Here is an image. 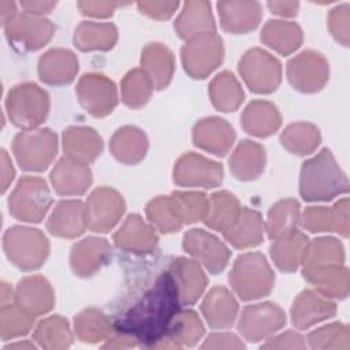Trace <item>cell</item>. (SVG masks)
<instances>
[{"label":"cell","mask_w":350,"mask_h":350,"mask_svg":"<svg viewBox=\"0 0 350 350\" xmlns=\"http://www.w3.org/2000/svg\"><path fill=\"white\" fill-rule=\"evenodd\" d=\"M179 305L175 282L170 272H164L113 328L133 336L144 347H154L163 340L172 319L179 312Z\"/></svg>","instance_id":"1"},{"label":"cell","mask_w":350,"mask_h":350,"mask_svg":"<svg viewBox=\"0 0 350 350\" xmlns=\"http://www.w3.org/2000/svg\"><path fill=\"white\" fill-rule=\"evenodd\" d=\"M349 191V180L329 149H323L302 164L299 194L305 201H329Z\"/></svg>","instance_id":"2"},{"label":"cell","mask_w":350,"mask_h":350,"mask_svg":"<svg viewBox=\"0 0 350 350\" xmlns=\"http://www.w3.org/2000/svg\"><path fill=\"white\" fill-rule=\"evenodd\" d=\"M230 284L242 301L267 297L275 286V273L261 253L241 254L228 275Z\"/></svg>","instance_id":"3"},{"label":"cell","mask_w":350,"mask_h":350,"mask_svg":"<svg viewBox=\"0 0 350 350\" xmlns=\"http://www.w3.org/2000/svg\"><path fill=\"white\" fill-rule=\"evenodd\" d=\"M7 258L22 271H36L44 265L49 254V241L42 231L31 227H10L3 237Z\"/></svg>","instance_id":"4"},{"label":"cell","mask_w":350,"mask_h":350,"mask_svg":"<svg viewBox=\"0 0 350 350\" xmlns=\"http://www.w3.org/2000/svg\"><path fill=\"white\" fill-rule=\"evenodd\" d=\"M5 109L12 124L23 130H33L48 116L49 96L36 83H18L7 94Z\"/></svg>","instance_id":"5"},{"label":"cell","mask_w":350,"mask_h":350,"mask_svg":"<svg viewBox=\"0 0 350 350\" xmlns=\"http://www.w3.org/2000/svg\"><path fill=\"white\" fill-rule=\"evenodd\" d=\"M12 152L25 171H45L57 154V137L49 129H33L18 133Z\"/></svg>","instance_id":"6"},{"label":"cell","mask_w":350,"mask_h":350,"mask_svg":"<svg viewBox=\"0 0 350 350\" xmlns=\"http://www.w3.org/2000/svg\"><path fill=\"white\" fill-rule=\"evenodd\" d=\"M52 205L46 182L38 176H22L8 197L10 213L27 223H40Z\"/></svg>","instance_id":"7"},{"label":"cell","mask_w":350,"mask_h":350,"mask_svg":"<svg viewBox=\"0 0 350 350\" xmlns=\"http://www.w3.org/2000/svg\"><path fill=\"white\" fill-rule=\"evenodd\" d=\"M182 64L187 75L204 79L223 62L224 45L216 33H206L190 38L180 49Z\"/></svg>","instance_id":"8"},{"label":"cell","mask_w":350,"mask_h":350,"mask_svg":"<svg viewBox=\"0 0 350 350\" xmlns=\"http://www.w3.org/2000/svg\"><path fill=\"white\" fill-rule=\"evenodd\" d=\"M238 68L242 79L253 93H272L282 82L280 62L260 48H253L245 52L239 60Z\"/></svg>","instance_id":"9"},{"label":"cell","mask_w":350,"mask_h":350,"mask_svg":"<svg viewBox=\"0 0 350 350\" xmlns=\"http://www.w3.org/2000/svg\"><path fill=\"white\" fill-rule=\"evenodd\" d=\"M328 77V62L316 51H304L287 63V79L301 93H316L321 90Z\"/></svg>","instance_id":"10"},{"label":"cell","mask_w":350,"mask_h":350,"mask_svg":"<svg viewBox=\"0 0 350 350\" xmlns=\"http://www.w3.org/2000/svg\"><path fill=\"white\" fill-rule=\"evenodd\" d=\"M4 31L14 48L19 51H37L52 40L55 25L40 16L16 14L4 23Z\"/></svg>","instance_id":"11"},{"label":"cell","mask_w":350,"mask_h":350,"mask_svg":"<svg viewBox=\"0 0 350 350\" xmlns=\"http://www.w3.org/2000/svg\"><path fill=\"white\" fill-rule=\"evenodd\" d=\"M126 204L123 197L112 187L94 189L86 200L88 228L94 232H108L123 216Z\"/></svg>","instance_id":"12"},{"label":"cell","mask_w":350,"mask_h":350,"mask_svg":"<svg viewBox=\"0 0 350 350\" xmlns=\"http://www.w3.org/2000/svg\"><path fill=\"white\" fill-rule=\"evenodd\" d=\"M77 97L82 108L94 118L109 115L118 104L115 83L103 74H85L77 83Z\"/></svg>","instance_id":"13"},{"label":"cell","mask_w":350,"mask_h":350,"mask_svg":"<svg viewBox=\"0 0 350 350\" xmlns=\"http://www.w3.org/2000/svg\"><path fill=\"white\" fill-rule=\"evenodd\" d=\"M284 324V310L276 304L262 302L243 308L238 321V331L246 340L258 342L269 338Z\"/></svg>","instance_id":"14"},{"label":"cell","mask_w":350,"mask_h":350,"mask_svg":"<svg viewBox=\"0 0 350 350\" xmlns=\"http://www.w3.org/2000/svg\"><path fill=\"white\" fill-rule=\"evenodd\" d=\"M174 182L185 187L212 189L223 182V167L201 154L186 153L174 167Z\"/></svg>","instance_id":"15"},{"label":"cell","mask_w":350,"mask_h":350,"mask_svg":"<svg viewBox=\"0 0 350 350\" xmlns=\"http://www.w3.org/2000/svg\"><path fill=\"white\" fill-rule=\"evenodd\" d=\"M183 249L200 261L211 273H220L228 264L231 252L213 234L191 228L183 235Z\"/></svg>","instance_id":"16"},{"label":"cell","mask_w":350,"mask_h":350,"mask_svg":"<svg viewBox=\"0 0 350 350\" xmlns=\"http://www.w3.org/2000/svg\"><path fill=\"white\" fill-rule=\"evenodd\" d=\"M111 245L104 238L89 237L77 242L70 253L72 272L81 278L97 273L111 258Z\"/></svg>","instance_id":"17"},{"label":"cell","mask_w":350,"mask_h":350,"mask_svg":"<svg viewBox=\"0 0 350 350\" xmlns=\"http://www.w3.org/2000/svg\"><path fill=\"white\" fill-rule=\"evenodd\" d=\"M235 141L232 126L216 116L204 118L194 124L193 142L197 148L216 156H226Z\"/></svg>","instance_id":"18"},{"label":"cell","mask_w":350,"mask_h":350,"mask_svg":"<svg viewBox=\"0 0 350 350\" xmlns=\"http://www.w3.org/2000/svg\"><path fill=\"white\" fill-rule=\"evenodd\" d=\"M291 321L299 329L331 319L336 313V305L328 297L314 290H304L293 302Z\"/></svg>","instance_id":"19"},{"label":"cell","mask_w":350,"mask_h":350,"mask_svg":"<svg viewBox=\"0 0 350 350\" xmlns=\"http://www.w3.org/2000/svg\"><path fill=\"white\" fill-rule=\"evenodd\" d=\"M15 304L31 316H41L52 310L55 295L49 282L41 275L23 278L15 290Z\"/></svg>","instance_id":"20"},{"label":"cell","mask_w":350,"mask_h":350,"mask_svg":"<svg viewBox=\"0 0 350 350\" xmlns=\"http://www.w3.org/2000/svg\"><path fill=\"white\" fill-rule=\"evenodd\" d=\"M116 247L127 253L146 254L156 249L159 237L139 215H129L120 228L113 234Z\"/></svg>","instance_id":"21"},{"label":"cell","mask_w":350,"mask_h":350,"mask_svg":"<svg viewBox=\"0 0 350 350\" xmlns=\"http://www.w3.org/2000/svg\"><path fill=\"white\" fill-rule=\"evenodd\" d=\"M78 72V59L70 49L53 48L38 59L40 79L52 86L71 83Z\"/></svg>","instance_id":"22"},{"label":"cell","mask_w":350,"mask_h":350,"mask_svg":"<svg viewBox=\"0 0 350 350\" xmlns=\"http://www.w3.org/2000/svg\"><path fill=\"white\" fill-rule=\"evenodd\" d=\"M168 272L175 282L182 305H193L202 295L208 284L200 264L186 257H178L171 264Z\"/></svg>","instance_id":"23"},{"label":"cell","mask_w":350,"mask_h":350,"mask_svg":"<svg viewBox=\"0 0 350 350\" xmlns=\"http://www.w3.org/2000/svg\"><path fill=\"white\" fill-rule=\"evenodd\" d=\"M103 138L86 126H71L63 131V149L66 157L81 164L93 163L103 152Z\"/></svg>","instance_id":"24"},{"label":"cell","mask_w":350,"mask_h":350,"mask_svg":"<svg viewBox=\"0 0 350 350\" xmlns=\"http://www.w3.org/2000/svg\"><path fill=\"white\" fill-rule=\"evenodd\" d=\"M51 183L59 196H81L92 185V171L86 164L77 163L68 157L60 159L51 175Z\"/></svg>","instance_id":"25"},{"label":"cell","mask_w":350,"mask_h":350,"mask_svg":"<svg viewBox=\"0 0 350 350\" xmlns=\"http://www.w3.org/2000/svg\"><path fill=\"white\" fill-rule=\"evenodd\" d=\"M48 231L59 238H77L88 228L85 205L79 200L60 201L46 221Z\"/></svg>","instance_id":"26"},{"label":"cell","mask_w":350,"mask_h":350,"mask_svg":"<svg viewBox=\"0 0 350 350\" xmlns=\"http://www.w3.org/2000/svg\"><path fill=\"white\" fill-rule=\"evenodd\" d=\"M220 25L231 34H245L254 30L262 15V7L257 1H219Z\"/></svg>","instance_id":"27"},{"label":"cell","mask_w":350,"mask_h":350,"mask_svg":"<svg viewBox=\"0 0 350 350\" xmlns=\"http://www.w3.org/2000/svg\"><path fill=\"white\" fill-rule=\"evenodd\" d=\"M141 70L149 78L153 89L167 88L175 71V59L172 52L160 42L145 45L141 53Z\"/></svg>","instance_id":"28"},{"label":"cell","mask_w":350,"mask_h":350,"mask_svg":"<svg viewBox=\"0 0 350 350\" xmlns=\"http://www.w3.org/2000/svg\"><path fill=\"white\" fill-rule=\"evenodd\" d=\"M302 276L316 287V291L328 298L343 299L349 295L350 273L342 264L302 268Z\"/></svg>","instance_id":"29"},{"label":"cell","mask_w":350,"mask_h":350,"mask_svg":"<svg viewBox=\"0 0 350 350\" xmlns=\"http://www.w3.org/2000/svg\"><path fill=\"white\" fill-rule=\"evenodd\" d=\"M174 27L183 40H190L201 34L215 33L216 25L208 1L190 0L183 4V10L178 15Z\"/></svg>","instance_id":"30"},{"label":"cell","mask_w":350,"mask_h":350,"mask_svg":"<svg viewBox=\"0 0 350 350\" xmlns=\"http://www.w3.org/2000/svg\"><path fill=\"white\" fill-rule=\"evenodd\" d=\"M201 310L211 328H230L238 314V302L226 287L217 286L205 295Z\"/></svg>","instance_id":"31"},{"label":"cell","mask_w":350,"mask_h":350,"mask_svg":"<svg viewBox=\"0 0 350 350\" xmlns=\"http://www.w3.org/2000/svg\"><path fill=\"white\" fill-rule=\"evenodd\" d=\"M264 221L257 211L242 208L235 221L223 231L226 241L235 249H249L264 239Z\"/></svg>","instance_id":"32"},{"label":"cell","mask_w":350,"mask_h":350,"mask_svg":"<svg viewBox=\"0 0 350 350\" xmlns=\"http://www.w3.org/2000/svg\"><path fill=\"white\" fill-rule=\"evenodd\" d=\"M273 241L269 253L276 268L284 273L297 271L299 264H302L309 243L308 237L295 228Z\"/></svg>","instance_id":"33"},{"label":"cell","mask_w":350,"mask_h":350,"mask_svg":"<svg viewBox=\"0 0 350 350\" xmlns=\"http://www.w3.org/2000/svg\"><path fill=\"white\" fill-rule=\"evenodd\" d=\"M204 335V325L194 310L178 312L172 319L163 340H160L154 347H175L194 346Z\"/></svg>","instance_id":"34"},{"label":"cell","mask_w":350,"mask_h":350,"mask_svg":"<svg viewBox=\"0 0 350 350\" xmlns=\"http://www.w3.org/2000/svg\"><path fill=\"white\" fill-rule=\"evenodd\" d=\"M241 122L247 134L265 138L278 131L282 124V116L272 103L256 100L245 108Z\"/></svg>","instance_id":"35"},{"label":"cell","mask_w":350,"mask_h":350,"mask_svg":"<svg viewBox=\"0 0 350 350\" xmlns=\"http://www.w3.org/2000/svg\"><path fill=\"white\" fill-rule=\"evenodd\" d=\"M109 149L118 161L134 165L145 157L148 152V138L141 129L135 126H124L116 130L112 135Z\"/></svg>","instance_id":"36"},{"label":"cell","mask_w":350,"mask_h":350,"mask_svg":"<svg viewBox=\"0 0 350 350\" xmlns=\"http://www.w3.org/2000/svg\"><path fill=\"white\" fill-rule=\"evenodd\" d=\"M265 167V149L250 139L238 144L230 157L231 174L239 180L257 179Z\"/></svg>","instance_id":"37"},{"label":"cell","mask_w":350,"mask_h":350,"mask_svg":"<svg viewBox=\"0 0 350 350\" xmlns=\"http://www.w3.org/2000/svg\"><path fill=\"white\" fill-rule=\"evenodd\" d=\"M262 44L280 55H290L297 51L304 40L302 30L295 22L268 21L261 30Z\"/></svg>","instance_id":"38"},{"label":"cell","mask_w":350,"mask_h":350,"mask_svg":"<svg viewBox=\"0 0 350 350\" xmlns=\"http://www.w3.org/2000/svg\"><path fill=\"white\" fill-rule=\"evenodd\" d=\"M72 41L83 52L109 51L118 41V29L113 23L81 22L74 31Z\"/></svg>","instance_id":"39"},{"label":"cell","mask_w":350,"mask_h":350,"mask_svg":"<svg viewBox=\"0 0 350 350\" xmlns=\"http://www.w3.org/2000/svg\"><path fill=\"white\" fill-rule=\"evenodd\" d=\"M241 209L242 206L234 194L226 190L216 191L208 198V211L202 220L209 228L223 232L235 221Z\"/></svg>","instance_id":"40"},{"label":"cell","mask_w":350,"mask_h":350,"mask_svg":"<svg viewBox=\"0 0 350 350\" xmlns=\"http://www.w3.org/2000/svg\"><path fill=\"white\" fill-rule=\"evenodd\" d=\"M209 97L216 109L234 112L243 103L245 94L234 74L221 71L209 83Z\"/></svg>","instance_id":"41"},{"label":"cell","mask_w":350,"mask_h":350,"mask_svg":"<svg viewBox=\"0 0 350 350\" xmlns=\"http://www.w3.org/2000/svg\"><path fill=\"white\" fill-rule=\"evenodd\" d=\"M74 332L85 343H98L109 339L115 332L109 319L94 308L79 312L74 319Z\"/></svg>","instance_id":"42"},{"label":"cell","mask_w":350,"mask_h":350,"mask_svg":"<svg viewBox=\"0 0 350 350\" xmlns=\"http://www.w3.org/2000/svg\"><path fill=\"white\" fill-rule=\"evenodd\" d=\"M33 339L38 346L48 350L67 349L72 343V334L68 321L56 314L41 320L33 334Z\"/></svg>","instance_id":"43"},{"label":"cell","mask_w":350,"mask_h":350,"mask_svg":"<svg viewBox=\"0 0 350 350\" xmlns=\"http://www.w3.org/2000/svg\"><path fill=\"white\" fill-rule=\"evenodd\" d=\"M284 149L293 154L305 156L312 153L320 144V131L312 123L297 122L288 124L280 134Z\"/></svg>","instance_id":"44"},{"label":"cell","mask_w":350,"mask_h":350,"mask_svg":"<svg viewBox=\"0 0 350 350\" xmlns=\"http://www.w3.org/2000/svg\"><path fill=\"white\" fill-rule=\"evenodd\" d=\"M299 221V204L293 198L280 200L272 205L264 226L271 239H276L297 228Z\"/></svg>","instance_id":"45"},{"label":"cell","mask_w":350,"mask_h":350,"mask_svg":"<svg viewBox=\"0 0 350 350\" xmlns=\"http://www.w3.org/2000/svg\"><path fill=\"white\" fill-rule=\"evenodd\" d=\"M345 260V250L336 238L321 237L308 243L302 260L304 268H317L334 264H342Z\"/></svg>","instance_id":"46"},{"label":"cell","mask_w":350,"mask_h":350,"mask_svg":"<svg viewBox=\"0 0 350 350\" xmlns=\"http://www.w3.org/2000/svg\"><path fill=\"white\" fill-rule=\"evenodd\" d=\"M145 211L150 224L163 234L176 232L183 226L171 196H160L153 198L148 202Z\"/></svg>","instance_id":"47"},{"label":"cell","mask_w":350,"mask_h":350,"mask_svg":"<svg viewBox=\"0 0 350 350\" xmlns=\"http://www.w3.org/2000/svg\"><path fill=\"white\" fill-rule=\"evenodd\" d=\"M152 89L153 86L146 74L141 68H134L129 71L122 79V100L129 108H141L149 101Z\"/></svg>","instance_id":"48"},{"label":"cell","mask_w":350,"mask_h":350,"mask_svg":"<svg viewBox=\"0 0 350 350\" xmlns=\"http://www.w3.org/2000/svg\"><path fill=\"white\" fill-rule=\"evenodd\" d=\"M34 316L15 305H3L0 312V335L3 340L23 336L30 332L34 324Z\"/></svg>","instance_id":"49"},{"label":"cell","mask_w":350,"mask_h":350,"mask_svg":"<svg viewBox=\"0 0 350 350\" xmlns=\"http://www.w3.org/2000/svg\"><path fill=\"white\" fill-rule=\"evenodd\" d=\"M171 198L183 224H191L205 217L208 211V198L204 193L174 191Z\"/></svg>","instance_id":"50"},{"label":"cell","mask_w":350,"mask_h":350,"mask_svg":"<svg viewBox=\"0 0 350 350\" xmlns=\"http://www.w3.org/2000/svg\"><path fill=\"white\" fill-rule=\"evenodd\" d=\"M312 349H345L350 347V329L346 324L332 323L312 331L308 335Z\"/></svg>","instance_id":"51"},{"label":"cell","mask_w":350,"mask_h":350,"mask_svg":"<svg viewBox=\"0 0 350 350\" xmlns=\"http://www.w3.org/2000/svg\"><path fill=\"white\" fill-rule=\"evenodd\" d=\"M302 226L310 232L335 231V219L332 208L310 206L305 209L301 217Z\"/></svg>","instance_id":"52"},{"label":"cell","mask_w":350,"mask_h":350,"mask_svg":"<svg viewBox=\"0 0 350 350\" xmlns=\"http://www.w3.org/2000/svg\"><path fill=\"white\" fill-rule=\"evenodd\" d=\"M349 21H350V5L347 3L332 8L327 18L328 29L331 34L339 44L345 46H349V37H350Z\"/></svg>","instance_id":"53"},{"label":"cell","mask_w":350,"mask_h":350,"mask_svg":"<svg viewBox=\"0 0 350 350\" xmlns=\"http://www.w3.org/2000/svg\"><path fill=\"white\" fill-rule=\"evenodd\" d=\"M178 5V1H139L137 4L141 14L156 21L171 18Z\"/></svg>","instance_id":"54"},{"label":"cell","mask_w":350,"mask_h":350,"mask_svg":"<svg viewBox=\"0 0 350 350\" xmlns=\"http://www.w3.org/2000/svg\"><path fill=\"white\" fill-rule=\"evenodd\" d=\"M305 340L298 332L287 331L279 336L268 339L261 349H305Z\"/></svg>","instance_id":"55"},{"label":"cell","mask_w":350,"mask_h":350,"mask_svg":"<svg viewBox=\"0 0 350 350\" xmlns=\"http://www.w3.org/2000/svg\"><path fill=\"white\" fill-rule=\"evenodd\" d=\"M77 5L83 15L93 18H109L115 8L122 4L115 1H79Z\"/></svg>","instance_id":"56"},{"label":"cell","mask_w":350,"mask_h":350,"mask_svg":"<svg viewBox=\"0 0 350 350\" xmlns=\"http://www.w3.org/2000/svg\"><path fill=\"white\" fill-rule=\"evenodd\" d=\"M202 349H245V345L241 342V339L228 332H219V334H211L205 339V342L201 346Z\"/></svg>","instance_id":"57"},{"label":"cell","mask_w":350,"mask_h":350,"mask_svg":"<svg viewBox=\"0 0 350 350\" xmlns=\"http://www.w3.org/2000/svg\"><path fill=\"white\" fill-rule=\"evenodd\" d=\"M334 219H335V232H339L342 237H349V200L343 198L338 201L334 206Z\"/></svg>","instance_id":"58"},{"label":"cell","mask_w":350,"mask_h":350,"mask_svg":"<svg viewBox=\"0 0 350 350\" xmlns=\"http://www.w3.org/2000/svg\"><path fill=\"white\" fill-rule=\"evenodd\" d=\"M268 8L272 14L279 16H294L298 12V1H268Z\"/></svg>","instance_id":"59"},{"label":"cell","mask_w":350,"mask_h":350,"mask_svg":"<svg viewBox=\"0 0 350 350\" xmlns=\"http://www.w3.org/2000/svg\"><path fill=\"white\" fill-rule=\"evenodd\" d=\"M21 7L26 11V14L33 16H41L52 11L56 7V1H22Z\"/></svg>","instance_id":"60"},{"label":"cell","mask_w":350,"mask_h":350,"mask_svg":"<svg viewBox=\"0 0 350 350\" xmlns=\"http://www.w3.org/2000/svg\"><path fill=\"white\" fill-rule=\"evenodd\" d=\"M15 175V170L12 167L11 159L8 157L5 150H1V193H4L11 185Z\"/></svg>","instance_id":"61"},{"label":"cell","mask_w":350,"mask_h":350,"mask_svg":"<svg viewBox=\"0 0 350 350\" xmlns=\"http://www.w3.org/2000/svg\"><path fill=\"white\" fill-rule=\"evenodd\" d=\"M0 8H1L3 23H7L10 19H12L18 14L14 1H0Z\"/></svg>","instance_id":"62"},{"label":"cell","mask_w":350,"mask_h":350,"mask_svg":"<svg viewBox=\"0 0 350 350\" xmlns=\"http://www.w3.org/2000/svg\"><path fill=\"white\" fill-rule=\"evenodd\" d=\"M11 349H36V346L29 342H18V343H11L4 347V350H11Z\"/></svg>","instance_id":"63"}]
</instances>
